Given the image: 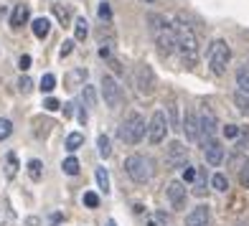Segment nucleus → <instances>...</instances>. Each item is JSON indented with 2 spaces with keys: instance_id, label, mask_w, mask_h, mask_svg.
Here are the masks:
<instances>
[{
  "instance_id": "f257e3e1",
  "label": "nucleus",
  "mask_w": 249,
  "mask_h": 226,
  "mask_svg": "<svg viewBox=\"0 0 249 226\" xmlns=\"http://www.w3.org/2000/svg\"><path fill=\"white\" fill-rule=\"evenodd\" d=\"M173 28H176V49L180 53V59H183V64L194 66L198 61V36H196V31L191 28V23L183 16H176Z\"/></svg>"
},
{
  "instance_id": "f03ea898",
  "label": "nucleus",
  "mask_w": 249,
  "mask_h": 226,
  "mask_svg": "<svg viewBox=\"0 0 249 226\" xmlns=\"http://www.w3.org/2000/svg\"><path fill=\"white\" fill-rule=\"evenodd\" d=\"M148 23H150V33L155 38V46L160 51V56H171L176 51V28L158 13L148 16Z\"/></svg>"
},
{
  "instance_id": "7ed1b4c3",
  "label": "nucleus",
  "mask_w": 249,
  "mask_h": 226,
  "mask_svg": "<svg viewBox=\"0 0 249 226\" xmlns=\"http://www.w3.org/2000/svg\"><path fill=\"white\" fill-rule=\"evenodd\" d=\"M145 132H148V125H145V117L140 112H130V115L120 122V130H117L120 140L124 145H138L145 138Z\"/></svg>"
},
{
  "instance_id": "20e7f679",
  "label": "nucleus",
  "mask_w": 249,
  "mask_h": 226,
  "mask_svg": "<svg viewBox=\"0 0 249 226\" xmlns=\"http://www.w3.org/2000/svg\"><path fill=\"white\" fill-rule=\"evenodd\" d=\"M206 59H209V69L221 76L226 71V66H229L231 61V49H229V43H226L224 38H216V41H211V46L206 51Z\"/></svg>"
},
{
  "instance_id": "39448f33",
  "label": "nucleus",
  "mask_w": 249,
  "mask_h": 226,
  "mask_svg": "<svg viewBox=\"0 0 249 226\" xmlns=\"http://www.w3.org/2000/svg\"><path fill=\"white\" fill-rule=\"evenodd\" d=\"M124 173H127L135 183H148L153 178V160L148 155H127L124 160Z\"/></svg>"
},
{
  "instance_id": "423d86ee",
  "label": "nucleus",
  "mask_w": 249,
  "mask_h": 226,
  "mask_svg": "<svg viewBox=\"0 0 249 226\" xmlns=\"http://www.w3.org/2000/svg\"><path fill=\"white\" fill-rule=\"evenodd\" d=\"M135 87H138L140 97H150L155 92V71L148 64H140L138 69H135Z\"/></svg>"
},
{
  "instance_id": "0eeeda50",
  "label": "nucleus",
  "mask_w": 249,
  "mask_h": 226,
  "mask_svg": "<svg viewBox=\"0 0 249 226\" xmlns=\"http://www.w3.org/2000/svg\"><path fill=\"white\" fill-rule=\"evenodd\" d=\"M102 94H105V104L109 109H120V104H122V89H120L115 76H109V74L102 76Z\"/></svg>"
},
{
  "instance_id": "6e6552de",
  "label": "nucleus",
  "mask_w": 249,
  "mask_h": 226,
  "mask_svg": "<svg viewBox=\"0 0 249 226\" xmlns=\"http://www.w3.org/2000/svg\"><path fill=\"white\" fill-rule=\"evenodd\" d=\"M168 127H171V122H168L165 112H155V115L150 117V125H148V140H150L153 145L163 142V140H165Z\"/></svg>"
},
{
  "instance_id": "1a4fd4ad",
  "label": "nucleus",
  "mask_w": 249,
  "mask_h": 226,
  "mask_svg": "<svg viewBox=\"0 0 249 226\" xmlns=\"http://www.w3.org/2000/svg\"><path fill=\"white\" fill-rule=\"evenodd\" d=\"M198 125H201V145H206L211 140H216L213 135H216V115L209 109V107H203L201 109V115H198Z\"/></svg>"
},
{
  "instance_id": "9d476101",
  "label": "nucleus",
  "mask_w": 249,
  "mask_h": 226,
  "mask_svg": "<svg viewBox=\"0 0 249 226\" xmlns=\"http://www.w3.org/2000/svg\"><path fill=\"white\" fill-rule=\"evenodd\" d=\"M165 163L171 165V168H186L188 165V148H186L183 142L173 140L165 148Z\"/></svg>"
},
{
  "instance_id": "9b49d317",
  "label": "nucleus",
  "mask_w": 249,
  "mask_h": 226,
  "mask_svg": "<svg viewBox=\"0 0 249 226\" xmlns=\"http://www.w3.org/2000/svg\"><path fill=\"white\" fill-rule=\"evenodd\" d=\"M165 193H168V201H171V206L173 209H183L186 206V183L183 180H171L165 188Z\"/></svg>"
},
{
  "instance_id": "f8f14e48",
  "label": "nucleus",
  "mask_w": 249,
  "mask_h": 226,
  "mask_svg": "<svg viewBox=\"0 0 249 226\" xmlns=\"http://www.w3.org/2000/svg\"><path fill=\"white\" fill-rule=\"evenodd\" d=\"M180 130L186 132V140H191V142H198L201 140V125H198V115H196V112H186Z\"/></svg>"
},
{
  "instance_id": "ddd939ff",
  "label": "nucleus",
  "mask_w": 249,
  "mask_h": 226,
  "mask_svg": "<svg viewBox=\"0 0 249 226\" xmlns=\"http://www.w3.org/2000/svg\"><path fill=\"white\" fill-rule=\"evenodd\" d=\"M203 157H206V163L209 165H221V160H224V148H221V142L219 140H211V142H206L203 145Z\"/></svg>"
},
{
  "instance_id": "4468645a",
  "label": "nucleus",
  "mask_w": 249,
  "mask_h": 226,
  "mask_svg": "<svg viewBox=\"0 0 249 226\" xmlns=\"http://www.w3.org/2000/svg\"><path fill=\"white\" fill-rule=\"evenodd\" d=\"M209 221H211V209L209 206H196L194 211L186 216V226H209Z\"/></svg>"
},
{
  "instance_id": "2eb2a0df",
  "label": "nucleus",
  "mask_w": 249,
  "mask_h": 226,
  "mask_svg": "<svg viewBox=\"0 0 249 226\" xmlns=\"http://www.w3.org/2000/svg\"><path fill=\"white\" fill-rule=\"evenodd\" d=\"M234 157H244L249 160V127H242V135L234 145Z\"/></svg>"
},
{
  "instance_id": "dca6fc26",
  "label": "nucleus",
  "mask_w": 249,
  "mask_h": 226,
  "mask_svg": "<svg viewBox=\"0 0 249 226\" xmlns=\"http://www.w3.org/2000/svg\"><path fill=\"white\" fill-rule=\"evenodd\" d=\"M87 82V69H74L64 76V87L66 89H76V87H84Z\"/></svg>"
},
{
  "instance_id": "f3484780",
  "label": "nucleus",
  "mask_w": 249,
  "mask_h": 226,
  "mask_svg": "<svg viewBox=\"0 0 249 226\" xmlns=\"http://www.w3.org/2000/svg\"><path fill=\"white\" fill-rule=\"evenodd\" d=\"M28 16H31V10H28V5L26 3H20V5H16L13 8V16H10V26L13 28H20L28 20Z\"/></svg>"
},
{
  "instance_id": "a211bd4d",
  "label": "nucleus",
  "mask_w": 249,
  "mask_h": 226,
  "mask_svg": "<svg viewBox=\"0 0 249 226\" xmlns=\"http://www.w3.org/2000/svg\"><path fill=\"white\" fill-rule=\"evenodd\" d=\"M236 92L249 94V61L239 66V71H236Z\"/></svg>"
},
{
  "instance_id": "6ab92c4d",
  "label": "nucleus",
  "mask_w": 249,
  "mask_h": 226,
  "mask_svg": "<svg viewBox=\"0 0 249 226\" xmlns=\"http://www.w3.org/2000/svg\"><path fill=\"white\" fill-rule=\"evenodd\" d=\"M49 31H51V20L49 18H36V20H33V36H36V38H46L49 36Z\"/></svg>"
},
{
  "instance_id": "aec40b11",
  "label": "nucleus",
  "mask_w": 249,
  "mask_h": 226,
  "mask_svg": "<svg viewBox=\"0 0 249 226\" xmlns=\"http://www.w3.org/2000/svg\"><path fill=\"white\" fill-rule=\"evenodd\" d=\"M51 8H53V16H56V20H59L61 26H69V23H71V10L66 8V5L56 3V5H51Z\"/></svg>"
},
{
  "instance_id": "412c9836",
  "label": "nucleus",
  "mask_w": 249,
  "mask_h": 226,
  "mask_svg": "<svg viewBox=\"0 0 249 226\" xmlns=\"http://www.w3.org/2000/svg\"><path fill=\"white\" fill-rule=\"evenodd\" d=\"M112 49H115V36H107L99 41V56L102 59H112Z\"/></svg>"
},
{
  "instance_id": "4be33fe9",
  "label": "nucleus",
  "mask_w": 249,
  "mask_h": 226,
  "mask_svg": "<svg viewBox=\"0 0 249 226\" xmlns=\"http://www.w3.org/2000/svg\"><path fill=\"white\" fill-rule=\"evenodd\" d=\"M82 145H84V135L82 132H71L69 135V138H66V150H79V148H82Z\"/></svg>"
},
{
  "instance_id": "5701e85b",
  "label": "nucleus",
  "mask_w": 249,
  "mask_h": 226,
  "mask_svg": "<svg viewBox=\"0 0 249 226\" xmlns=\"http://www.w3.org/2000/svg\"><path fill=\"white\" fill-rule=\"evenodd\" d=\"M87 26H89V23H87L84 18H76V23H74V38H76V41H84V38H87V33H89Z\"/></svg>"
},
{
  "instance_id": "b1692460",
  "label": "nucleus",
  "mask_w": 249,
  "mask_h": 226,
  "mask_svg": "<svg viewBox=\"0 0 249 226\" xmlns=\"http://www.w3.org/2000/svg\"><path fill=\"white\" fill-rule=\"evenodd\" d=\"M97 148H99V155L105 157V160L112 155V148H109V138H107V135H99V138H97Z\"/></svg>"
},
{
  "instance_id": "393cba45",
  "label": "nucleus",
  "mask_w": 249,
  "mask_h": 226,
  "mask_svg": "<svg viewBox=\"0 0 249 226\" xmlns=\"http://www.w3.org/2000/svg\"><path fill=\"white\" fill-rule=\"evenodd\" d=\"M97 183H99V188L105 191V193H109V173H107V168H97Z\"/></svg>"
},
{
  "instance_id": "a878e982",
  "label": "nucleus",
  "mask_w": 249,
  "mask_h": 226,
  "mask_svg": "<svg viewBox=\"0 0 249 226\" xmlns=\"http://www.w3.org/2000/svg\"><path fill=\"white\" fill-rule=\"evenodd\" d=\"M234 102H236V107H239L242 115H247V117H249V94L236 92V94H234Z\"/></svg>"
},
{
  "instance_id": "bb28decb",
  "label": "nucleus",
  "mask_w": 249,
  "mask_h": 226,
  "mask_svg": "<svg viewBox=\"0 0 249 226\" xmlns=\"http://www.w3.org/2000/svg\"><path fill=\"white\" fill-rule=\"evenodd\" d=\"M194 193H196V196L206 193V173H203V171H198V175H196V180H194Z\"/></svg>"
},
{
  "instance_id": "cd10ccee",
  "label": "nucleus",
  "mask_w": 249,
  "mask_h": 226,
  "mask_svg": "<svg viewBox=\"0 0 249 226\" xmlns=\"http://www.w3.org/2000/svg\"><path fill=\"white\" fill-rule=\"evenodd\" d=\"M28 175H31V180H41V175H43L41 160H31V163H28Z\"/></svg>"
},
{
  "instance_id": "c85d7f7f",
  "label": "nucleus",
  "mask_w": 249,
  "mask_h": 226,
  "mask_svg": "<svg viewBox=\"0 0 249 226\" xmlns=\"http://www.w3.org/2000/svg\"><path fill=\"white\" fill-rule=\"evenodd\" d=\"M53 89H56V76L53 74H43L41 76V92H53Z\"/></svg>"
},
{
  "instance_id": "c756f323",
  "label": "nucleus",
  "mask_w": 249,
  "mask_h": 226,
  "mask_svg": "<svg viewBox=\"0 0 249 226\" xmlns=\"http://www.w3.org/2000/svg\"><path fill=\"white\" fill-rule=\"evenodd\" d=\"M84 102H87V107H97V92H94V87H89L84 84V92H82Z\"/></svg>"
},
{
  "instance_id": "7c9ffc66",
  "label": "nucleus",
  "mask_w": 249,
  "mask_h": 226,
  "mask_svg": "<svg viewBox=\"0 0 249 226\" xmlns=\"http://www.w3.org/2000/svg\"><path fill=\"white\" fill-rule=\"evenodd\" d=\"M211 186L216 188V191H221V193H224V191L229 188V180H226V175H224V173H216V175L211 178Z\"/></svg>"
},
{
  "instance_id": "2f4dec72",
  "label": "nucleus",
  "mask_w": 249,
  "mask_h": 226,
  "mask_svg": "<svg viewBox=\"0 0 249 226\" xmlns=\"http://www.w3.org/2000/svg\"><path fill=\"white\" fill-rule=\"evenodd\" d=\"M5 175H8V178H16V175H18V160H16V155H13V153H10V155H8V165H5Z\"/></svg>"
},
{
  "instance_id": "473e14b6",
  "label": "nucleus",
  "mask_w": 249,
  "mask_h": 226,
  "mask_svg": "<svg viewBox=\"0 0 249 226\" xmlns=\"http://www.w3.org/2000/svg\"><path fill=\"white\" fill-rule=\"evenodd\" d=\"M64 173L66 175H76L79 173V160H76V157H66V160H64Z\"/></svg>"
},
{
  "instance_id": "72a5a7b5",
  "label": "nucleus",
  "mask_w": 249,
  "mask_h": 226,
  "mask_svg": "<svg viewBox=\"0 0 249 226\" xmlns=\"http://www.w3.org/2000/svg\"><path fill=\"white\" fill-rule=\"evenodd\" d=\"M10 132H13V122L0 117V140H8V138H10Z\"/></svg>"
},
{
  "instance_id": "f704fd0d",
  "label": "nucleus",
  "mask_w": 249,
  "mask_h": 226,
  "mask_svg": "<svg viewBox=\"0 0 249 226\" xmlns=\"http://www.w3.org/2000/svg\"><path fill=\"white\" fill-rule=\"evenodd\" d=\"M239 135H242V127H236V125H224V138H226V140H239Z\"/></svg>"
},
{
  "instance_id": "c9c22d12",
  "label": "nucleus",
  "mask_w": 249,
  "mask_h": 226,
  "mask_svg": "<svg viewBox=\"0 0 249 226\" xmlns=\"http://www.w3.org/2000/svg\"><path fill=\"white\" fill-rule=\"evenodd\" d=\"M31 89H33V82H31L28 76H20V79H18V92H20V94H28Z\"/></svg>"
},
{
  "instance_id": "e433bc0d",
  "label": "nucleus",
  "mask_w": 249,
  "mask_h": 226,
  "mask_svg": "<svg viewBox=\"0 0 249 226\" xmlns=\"http://www.w3.org/2000/svg\"><path fill=\"white\" fill-rule=\"evenodd\" d=\"M84 206L97 209V206H99V196H97V193H92V191H87V193H84Z\"/></svg>"
},
{
  "instance_id": "4c0bfd02",
  "label": "nucleus",
  "mask_w": 249,
  "mask_h": 226,
  "mask_svg": "<svg viewBox=\"0 0 249 226\" xmlns=\"http://www.w3.org/2000/svg\"><path fill=\"white\" fill-rule=\"evenodd\" d=\"M196 175H198L196 168H191V165H186V168H183V183H194Z\"/></svg>"
},
{
  "instance_id": "58836bf2",
  "label": "nucleus",
  "mask_w": 249,
  "mask_h": 226,
  "mask_svg": "<svg viewBox=\"0 0 249 226\" xmlns=\"http://www.w3.org/2000/svg\"><path fill=\"white\" fill-rule=\"evenodd\" d=\"M99 18L102 20H112V8H109V3H99Z\"/></svg>"
},
{
  "instance_id": "ea45409f",
  "label": "nucleus",
  "mask_w": 249,
  "mask_h": 226,
  "mask_svg": "<svg viewBox=\"0 0 249 226\" xmlns=\"http://www.w3.org/2000/svg\"><path fill=\"white\" fill-rule=\"evenodd\" d=\"M18 66H20V71H28V69H31V56L23 53V56L18 59Z\"/></svg>"
},
{
  "instance_id": "a19ab883",
  "label": "nucleus",
  "mask_w": 249,
  "mask_h": 226,
  "mask_svg": "<svg viewBox=\"0 0 249 226\" xmlns=\"http://www.w3.org/2000/svg\"><path fill=\"white\" fill-rule=\"evenodd\" d=\"M43 107H46L49 112H56V109H59L61 104H59V99H53V97H49L46 102H43Z\"/></svg>"
},
{
  "instance_id": "79ce46f5",
  "label": "nucleus",
  "mask_w": 249,
  "mask_h": 226,
  "mask_svg": "<svg viewBox=\"0 0 249 226\" xmlns=\"http://www.w3.org/2000/svg\"><path fill=\"white\" fill-rule=\"evenodd\" d=\"M239 183H242V188H249V165H247V168H242V173H239Z\"/></svg>"
},
{
  "instance_id": "37998d69",
  "label": "nucleus",
  "mask_w": 249,
  "mask_h": 226,
  "mask_svg": "<svg viewBox=\"0 0 249 226\" xmlns=\"http://www.w3.org/2000/svg\"><path fill=\"white\" fill-rule=\"evenodd\" d=\"M71 49H74V41H64V43H61V51H59V53H61V59H64V56H69Z\"/></svg>"
},
{
  "instance_id": "c03bdc74",
  "label": "nucleus",
  "mask_w": 249,
  "mask_h": 226,
  "mask_svg": "<svg viewBox=\"0 0 249 226\" xmlns=\"http://www.w3.org/2000/svg\"><path fill=\"white\" fill-rule=\"evenodd\" d=\"M171 125L178 127V109H176V104H171Z\"/></svg>"
},
{
  "instance_id": "a18cd8bd",
  "label": "nucleus",
  "mask_w": 249,
  "mask_h": 226,
  "mask_svg": "<svg viewBox=\"0 0 249 226\" xmlns=\"http://www.w3.org/2000/svg\"><path fill=\"white\" fill-rule=\"evenodd\" d=\"M109 64H112V71H115V74H122V66H120L117 59H109Z\"/></svg>"
},
{
  "instance_id": "49530a36",
  "label": "nucleus",
  "mask_w": 249,
  "mask_h": 226,
  "mask_svg": "<svg viewBox=\"0 0 249 226\" xmlns=\"http://www.w3.org/2000/svg\"><path fill=\"white\" fill-rule=\"evenodd\" d=\"M71 112H74V104H71V102H66V104H64V117H71Z\"/></svg>"
},
{
  "instance_id": "de8ad7c7",
  "label": "nucleus",
  "mask_w": 249,
  "mask_h": 226,
  "mask_svg": "<svg viewBox=\"0 0 249 226\" xmlns=\"http://www.w3.org/2000/svg\"><path fill=\"white\" fill-rule=\"evenodd\" d=\"M107 226H117V224H115V221H107Z\"/></svg>"
},
{
  "instance_id": "09e8293b",
  "label": "nucleus",
  "mask_w": 249,
  "mask_h": 226,
  "mask_svg": "<svg viewBox=\"0 0 249 226\" xmlns=\"http://www.w3.org/2000/svg\"><path fill=\"white\" fill-rule=\"evenodd\" d=\"M148 3H153V0H148Z\"/></svg>"
}]
</instances>
